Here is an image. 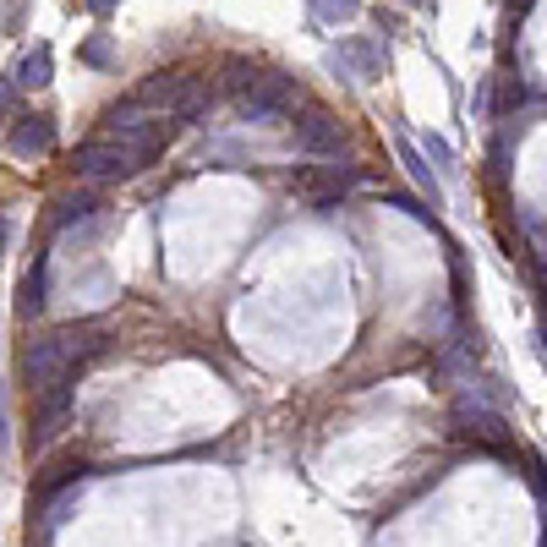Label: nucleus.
Here are the masks:
<instances>
[{
	"instance_id": "obj_5",
	"label": "nucleus",
	"mask_w": 547,
	"mask_h": 547,
	"mask_svg": "<svg viewBox=\"0 0 547 547\" xmlns=\"http://www.w3.org/2000/svg\"><path fill=\"white\" fill-rule=\"evenodd\" d=\"M17 83H28V88H39V83H50V50H33L28 61H22V72H17Z\"/></svg>"
},
{
	"instance_id": "obj_2",
	"label": "nucleus",
	"mask_w": 547,
	"mask_h": 547,
	"mask_svg": "<svg viewBox=\"0 0 547 547\" xmlns=\"http://www.w3.org/2000/svg\"><path fill=\"white\" fill-rule=\"evenodd\" d=\"M296 104V88L274 72H252V77H236V110L263 121V115H285Z\"/></svg>"
},
{
	"instance_id": "obj_4",
	"label": "nucleus",
	"mask_w": 547,
	"mask_h": 547,
	"mask_svg": "<svg viewBox=\"0 0 547 547\" xmlns=\"http://www.w3.org/2000/svg\"><path fill=\"white\" fill-rule=\"evenodd\" d=\"M50 143H55V126L44 121V115H22L17 132H11V148H17V154H44Z\"/></svg>"
},
{
	"instance_id": "obj_3",
	"label": "nucleus",
	"mask_w": 547,
	"mask_h": 547,
	"mask_svg": "<svg viewBox=\"0 0 547 547\" xmlns=\"http://www.w3.org/2000/svg\"><path fill=\"white\" fill-rule=\"evenodd\" d=\"M290 132H296V148H307V154H340V143H345L340 121H334V115H323V110L296 115V121H290Z\"/></svg>"
},
{
	"instance_id": "obj_6",
	"label": "nucleus",
	"mask_w": 547,
	"mask_h": 547,
	"mask_svg": "<svg viewBox=\"0 0 547 547\" xmlns=\"http://www.w3.org/2000/svg\"><path fill=\"white\" fill-rule=\"evenodd\" d=\"M88 6H93V11H104V6H110V0H88Z\"/></svg>"
},
{
	"instance_id": "obj_1",
	"label": "nucleus",
	"mask_w": 547,
	"mask_h": 547,
	"mask_svg": "<svg viewBox=\"0 0 547 547\" xmlns=\"http://www.w3.org/2000/svg\"><path fill=\"white\" fill-rule=\"evenodd\" d=\"M176 115H154V121H115V132L93 137L77 148V170L93 181H115V176H137L143 165H154L176 137Z\"/></svg>"
}]
</instances>
